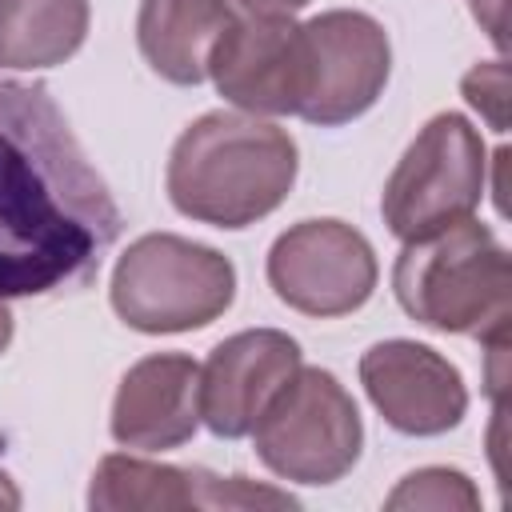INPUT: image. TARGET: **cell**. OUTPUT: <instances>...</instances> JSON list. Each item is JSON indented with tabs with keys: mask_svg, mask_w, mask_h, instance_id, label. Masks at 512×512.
<instances>
[{
	"mask_svg": "<svg viewBox=\"0 0 512 512\" xmlns=\"http://www.w3.org/2000/svg\"><path fill=\"white\" fill-rule=\"evenodd\" d=\"M88 24V0H0V68H56L84 48Z\"/></svg>",
	"mask_w": 512,
	"mask_h": 512,
	"instance_id": "15",
	"label": "cell"
},
{
	"mask_svg": "<svg viewBox=\"0 0 512 512\" xmlns=\"http://www.w3.org/2000/svg\"><path fill=\"white\" fill-rule=\"evenodd\" d=\"M124 216L44 84L0 76V300L84 288Z\"/></svg>",
	"mask_w": 512,
	"mask_h": 512,
	"instance_id": "1",
	"label": "cell"
},
{
	"mask_svg": "<svg viewBox=\"0 0 512 512\" xmlns=\"http://www.w3.org/2000/svg\"><path fill=\"white\" fill-rule=\"evenodd\" d=\"M232 20L228 0H140L136 48L160 80L196 88L208 80V56Z\"/></svg>",
	"mask_w": 512,
	"mask_h": 512,
	"instance_id": "14",
	"label": "cell"
},
{
	"mask_svg": "<svg viewBox=\"0 0 512 512\" xmlns=\"http://www.w3.org/2000/svg\"><path fill=\"white\" fill-rule=\"evenodd\" d=\"M472 4H480V0H472Z\"/></svg>",
	"mask_w": 512,
	"mask_h": 512,
	"instance_id": "21",
	"label": "cell"
},
{
	"mask_svg": "<svg viewBox=\"0 0 512 512\" xmlns=\"http://www.w3.org/2000/svg\"><path fill=\"white\" fill-rule=\"evenodd\" d=\"M460 92L492 132H508V64L504 60L472 64L460 80Z\"/></svg>",
	"mask_w": 512,
	"mask_h": 512,
	"instance_id": "17",
	"label": "cell"
},
{
	"mask_svg": "<svg viewBox=\"0 0 512 512\" xmlns=\"http://www.w3.org/2000/svg\"><path fill=\"white\" fill-rule=\"evenodd\" d=\"M216 92L248 116H296L304 100V36L292 16L232 20L212 56Z\"/></svg>",
	"mask_w": 512,
	"mask_h": 512,
	"instance_id": "9",
	"label": "cell"
},
{
	"mask_svg": "<svg viewBox=\"0 0 512 512\" xmlns=\"http://www.w3.org/2000/svg\"><path fill=\"white\" fill-rule=\"evenodd\" d=\"M112 312L144 336L196 332L220 320L236 300L232 260L200 240L176 232H148L132 240L108 284Z\"/></svg>",
	"mask_w": 512,
	"mask_h": 512,
	"instance_id": "4",
	"label": "cell"
},
{
	"mask_svg": "<svg viewBox=\"0 0 512 512\" xmlns=\"http://www.w3.org/2000/svg\"><path fill=\"white\" fill-rule=\"evenodd\" d=\"M112 440L136 452H168L200 428V364L184 352L136 360L112 396Z\"/></svg>",
	"mask_w": 512,
	"mask_h": 512,
	"instance_id": "13",
	"label": "cell"
},
{
	"mask_svg": "<svg viewBox=\"0 0 512 512\" xmlns=\"http://www.w3.org/2000/svg\"><path fill=\"white\" fill-rule=\"evenodd\" d=\"M0 508H20V492L4 468H0Z\"/></svg>",
	"mask_w": 512,
	"mask_h": 512,
	"instance_id": "19",
	"label": "cell"
},
{
	"mask_svg": "<svg viewBox=\"0 0 512 512\" xmlns=\"http://www.w3.org/2000/svg\"><path fill=\"white\" fill-rule=\"evenodd\" d=\"M296 496L252 484L248 476H212L204 468H176L108 452L88 484L92 512H176V508H292Z\"/></svg>",
	"mask_w": 512,
	"mask_h": 512,
	"instance_id": "11",
	"label": "cell"
},
{
	"mask_svg": "<svg viewBox=\"0 0 512 512\" xmlns=\"http://www.w3.org/2000/svg\"><path fill=\"white\" fill-rule=\"evenodd\" d=\"M12 332H16L12 312H8V304L0 300V356H4V352H8V344H12Z\"/></svg>",
	"mask_w": 512,
	"mask_h": 512,
	"instance_id": "20",
	"label": "cell"
},
{
	"mask_svg": "<svg viewBox=\"0 0 512 512\" xmlns=\"http://www.w3.org/2000/svg\"><path fill=\"white\" fill-rule=\"evenodd\" d=\"M360 384L380 420L400 436H444L468 412L460 368L416 340H380L360 356Z\"/></svg>",
	"mask_w": 512,
	"mask_h": 512,
	"instance_id": "10",
	"label": "cell"
},
{
	"mask_svg": "<svg viewBox=\"0 0 512 512\" xmlns=\"http://www.w3.org/2000/svg\"><path fill=\"white\" fill-rule=\"evenodd\" d=\"M296 368L300 344L280 328H244L220 340L200 368V420L220 440L248 436Z\"/></svg>",
	"mask_w": 512,
	"mask_h": 512,
	"instance_id": "12",
	"label": "cell"
},
{
	"mask_svg": "<svg viewBox=\"0 0 512 512\" xmlns=\"http://www.w3.org/2000/svg\"><path fill=\"white\" fill-rule=\"evenodd\" d=\"M304 36V100L300 120L340 128L364 116L392 72V44L376 16L332 8L300 24Z\"/></svg>",
	"mask_w": 512,
	"mask_h": 512,
	"instance_id": "8",
	"label": "cell"
},
{
	"mask_svg": "<svg viewBox=\"0 0 512 512\" xmlns=\"http://www.w3.org/2000/svg\"><path fill=\"white\" fill-rule=\"evenodd\" d=\"M244 8V16H292L300 8H308L312 0H232Z\"/></svg>",
	"mask_w": 512,
	"mask_h": 512,
	"instance_id": "18",
	"label": "cell"
},
{
	"mask_svg": "<svg viewBox=\"0 0 512 512\" xmlns=\"http://www.w3.org/2000/svg\"><path fill=\"white\" fill-rule=\"evenodd\" d=\"M260 464L288 484H336L364 448V420L352 392L328 368H296L252 424Z\"/></svg>",
	"mask_w": 512,
	"mask_h": 512,
	"instance_id": "6",
	"label": "cell"
},
{
	"mask_svg": "<svg viewBox=\"0 0 512 512\" xmlns=\"http://www.w3.org/2000/svg\"><path fill=\"white\" fill-rule=\"evenodd\" d=\"M388 512H476L480 508V492L472 484L468 472L460 468H444V464H428L408 472L388 496H384Z\"/></svg>",
	"mask_w": 512,
	"mask_h": 512,
	"instance_id": "16",
	"label": "cell"
},
{
	"mask_svg": "<svg viewBox=\"0 0 512 512\" xmlns=\"http://www.w3.org/2000/svg\"><path fill=\"white\" fill-rule=\"evenodd\" d=\"M264 272L280 304L316 320H336L364 308L380 280L368 236L332 216L284 228L268 248Z\"/></svg>",
	"mask_w": 512,
	"mask_h": 512,
	"instance_id": "7",
	"label": "cell"
},
{
	"mask_svg": "<svg viewBox=\"0 0 512 512\" xmlns=\"http://www.w3.org/2000/svg\"><path fill=\"white\" fill-rule=\"evenodd\" d=\"M484 188L488 152L480 128L460 112H436L388 172L380 216L400 244H412L476 216Z\"/></svg>",
	"mask_w": 512,
	"mask_h": 512,
	"instance_id": "5",
	"label": "cell"
},
{
	"mask_svg": "<svg viewBox=\"0 0 512 512\" xmlns=\"http://www.w3.org/2000/svg\"><path fill=\"white\" fill-rule=\"evenodd\" d=\"M300 172L288 128L248 112H204L172 144L164 188L180 216L208 228H248L272 216Z\"/></svg>",
	"mask_w": 512,
	"mask_h": 512,
	"instance_id": "2",
	"label": "cell"
},
{
	"mask_svg": "<svg viewBox=\"0 0 512 512\" xmlns=\"http://www.w3.org/2000/svg\"><path fill=\"white\" fill-rule=\"evenodd\" d=\"M396 304L444 336H492L512 316V268L500 236L468 216L400 248L392 268Z\"/></svg>",
	"mask_w": 512,
	"mask_h": 512,
	"instance_id": "3",
	"label": "cell"
}]
</instances>
